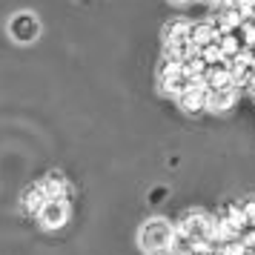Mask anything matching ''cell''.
I'll return each instance as SVG.
<instances>
[{
    "mask_svg": "<svg viewBox=\"0 0 255 255\" xmlns=\"http://www.w3.org/2000/svg\"><path fill=\"white\" fill-rule=\"evenodd\" d=\"M172 3H189V0H172Z\"/></svg>",
    "mask_w": 255,
    "mask_h": 255,
    "instance_id": "obj_23",
    "label": "cell"
},
{
    "mask_svg": "<svg viewBox=\"0 0 255 255\" xmlns=\"http://www.w3.org/2000/svg\"><path fill=\"white\" fill-rule=\"evenodd\" d=\"M247 20L235 6H227L224 12H221V17H218V23H215V29H218V35H224V32H238L241 29V23Z\"/></svg>",
    "mask_w": 255,
    "mask_h": 255,
    "instance_id": "obj_13",
    "label": "cell"
},
{
    "mask_svg": "<svg viewBox=\"0 0 255 255\" xmlns=\"http://www.w3.org/2000/svg\"><path fill=\"white\" fill-rule=\"evenodd\" d=\"M235 3H238V0H224V6H235Z\"/></svg>",
    "mask_w": 255,
    "mask_h": 255,
    "instance_id": "obj_21",
    "label": "cell"
},
{
    "mask_svg": "<svg viewBox=\"0 0 255 255\" xmlns=\"http://www.w3.org/2000/svg\"><path fill=\"white\" fill-rule=\"evenodd\" d=\"M43 189H46L49 198H63V201H66V198H69V192H72L66 175H60V172H49L46 181H43Z\"/></svg>",
    "mask_w": 255,
    "mask_h": 255,
    "instance_id": "obj_11",
    "label": "cell"
},
{
    "mask_svg": "<svg viewBox=\"0 0 255 255\" xmlns=\"http://www.w3.org/2000/svg\"><path fill=\"white\" fill-rule=\"evenodd\" d=\"M230 72H232V89H247L255 81V58L250 52H244L241 58L230 60Z\"/></svg>",
    "mask_w": 255,
    "mask_h": 255,
    "instance_id": "obj_5",
    "label": "cell"
},
{
    "mask_svg": "<svg viewBox=\"0 0 255 255\" xmlns=\"http://www.w3.org/2000/svg\"><path fill=\"white\" fill-rule=\"evenodd\" d=\"M178 104H181V109L189 112V115L204 112V109H207V86H204V81H195L189 89H184V92L178 95Z\"/></svg>",
    "mask_w": 255,
    "mask_h": 255,
    "instance_id": "obj_6",
    "label": "cell"
},
{
    "mask_svg": "<svg viewBox=\"0 0 255 255\" xmlns=\"http://www.w3.org/2000/svg\"><path fill=\"white\" fill-rule=\"evenodd\" d=\"M158 81H161V89L163 92H169V95H178L184 92V89H189L192 83H195V78H189L178 63H166L163 60L161 63V72H158Z\"/></svg>",
    "mask_w": 255,
    "mask_h": 255,
    "instance_id": "obj_2",
    "label": "cell"
},
{
    "mask_svg": "<svg viewBox=\"0 0 255 255\" xmlns=\"http://www.w3.org/2000/svg\"><path fill=\"white\" fill-rule=\"evenodd\" d=\"M201 81H204V86H207V89H227V86H232L230 60H218V63H209Z\"/></svg>",
    "mask_w": 255,
    "mask_h": 255,
    "instance_id": "obj_7",
    "label": "cell"
},
{
    "mask_svg": "<svg viewBox=\"0 0 255 255\" xmlns=\"http://www.w3.org/2000/svg\"><path fill=\"white\" fill-rule=\"evenodd\" d=\"M235 98H238V89H207V109L209 112H227L235 106Z\"/></svg>",
    "mask_w": 255,
    "mask_h": 255,
    "instance_id": "obj_8",
    "label": "cell"
},
{
    "mask_svg": "<svg viewBox=\"0 0 255 255\" xmlns=\"http://www.w3.org/2000/svg\"><path fill=\"white\" fill-rule=\"evenodd\" d=\"M181 69H184L186 75H189V78L201 81V78H204V72H207V63L201 60V55H198V52H192V55H189V58H186L184 63H181Z\"/></svg>",
    "mask_w": 255,
    "mask_h": 255,
    "instance_id": "obj_16",
    "label": "cell"
},
{
    "mask_svg": "<svg viewBox=\"0 0 255 255\" xmlns=\"http://www.w3.org/2000/svg\"><path fill=\"white\" fill-rule=\"evenodd\" d=\"M9 35L17 40V43H32V40H37V35H40V23H37L35 14L29 12H20L12 17V23H9Z\"/></svg>",
    "mask_w": 255,
    "mask_h": 255,
    "instance_id": "obj_4",
    "label": "cell"
},
{
    "mask_svg": "<svg viewBox=\"0 0 255 255\" xmlns=\"http://www.w3.org/2000/svg\"><path fill=\"white\" fill-rule=\"evenodd\" d=\"M218 49H221V58L224 60H235V58H241L244 52V40L238 37V32H224V35H218Z\"/></svg>",
    "mask_w": 255,
    "mask_h": 255,
    "instance_id": "obj_10",
    "label": "cell"
},
{
    "mask_svg": "<svg viewBox=\"0 0 255 255\" xmlns=\"http://www.w3.org/2000/svg\"><path fill=\"white\" fill-rule=\"evenodd\" d=\"M46 201H49V195H46V189H43V184L29 186V189L23 192V209L29 212V215H37Z\"/></svg>",
    "mask_w": 255,
    "mask_h": 255,
    "instance_id": "obj_12",
    "label": "cell"
},
{
    "mask_svg": "<svg viewBox=\"0 0 255 255\" xmlns=\"http://www.w3.org/2000/svg\"><path fill=\"white\" fill-rule=\"evenodd\" d=\"M250 255H255V247H253V250H250Z\"/></svg>",
    "mask_w": 255,
    "mask_h": 255,
    "instance_id": "obj_24",
    "label": "cell"
},
{
    "mask_svg": "<svg viewBox=\"0 0 255 255\" xmlns=\"http://www.w3.org/2000/svg\"><path fill=\"white\" fill-rule=\"evenodd\" d=\"M166 43H181V40H189V23L186 20H172V23L166 26Z\"/></svg>",
    "mask_w": 255,
    "mask_h": 255,
    "instance_id": "obj_15",
    "label": "cell"
},
{
    "mask_svg": "<svg viewBox=\"0 0 255 255\" xmlns=\"http://www.w3.org/2000/svg\"><path fill=\"white\" fill-rule=\"evenodd\" d=\"M253 89H255V81H253Z\"/></svg>",
    "mask_w": 255,
    "mask_h": 255,
    "instance_id": "obj_25",
    "label": "cell"
},
{
    "mask_svg": "<svg viewBox=\"0 0 255 255\" xmlns=\"http://www.w3.org/2000/svg\"><path fill=\"white\" fill-rule=\"evenodd\" d=\"M198 55H201V60H204V63H218V60H224L221 58V49H218V43H207V46H201L198 49Z\"/></svg>",
    "mask_w": 255,
    "mask_h": 255,
    "instance_id": "obj_17",
    "label": "cell"
},
{
    "mask_svg": "<svg viewBox=\"0 0 255 255\" xmlns=\"http://www.w3.org/2000/svg\"><path fill=\"white\" fill-rule=\"evenodd\" d=\"M218 40V29L215 23H207V20H201V23H189V43L195 49L207 46V43H215Z\"/></svg>",
    "mask_w": 255,
    "mask_h": 255,
    "instance_id": "obj_9",
    "label": "cell"
},
{
    "mask_svg": "<svg viewBox=\"0 0 255 255\" xmlns=\"http://www.w3.org/2000/svg\"><path fill=\"white\" fill-rule=\"evenodd\" d=\"M172 221H166V218H149L143 227H140L138 232V244H140V250L143 253H166L169 250V244H172Z\"/></svg>",
    "mask_w": 255,
    "mask_h": 255,
    "instance_id": "obj_1",
    "label": "cell"
},
{
    "mask_svg": "<svg viewBox=\"0 0 255 255\" xmlns=\"http://www.w3.org/2000/svg\"><path fill=\"white\" fill-rule=\"evenodd\" d=\"M192 52H198V49L192 46L189 40H181V43H166V49H163V58H166V63H178V66H181V63H184Z\"/></svg>",
    "mask_w": 255,
    "mask_h": 255,
    "instance_id": "obj_14",
    "label": "cell"
},
{
    "mask_svg": "<svg viewBox=\"0 0 255 255\" xmlns=\"http://www.w3.org/2000/svg\"><path fill=\"white\" fill-rule=\"evenodd\" d=\"M201 3H209L212 6V3H224V0H201Z\"/></svg>",
    "mask_w": 255,
    "mask_h": 255,
    "instance_id": "obj_22",
    "label": "cell"
},
{
    "mask_svg": "<svg viewBox=\"0 0 255 255\" xmlns=\"http://www.w3.org/2000/svg\"><path fill=\"white\" fill-rule=\"evenodd\" d=\"M207 255H224V250H221V247H215V250H207Z\"/></svg>",
    "mask_w": 255,
    "mask_h": 255,
    "instance_id": "obj_20",
    "label": "cell"
},
{
    "mask_svg": "<svg viewBox=\"0 0 255 255\" xmlns=\"http://www.w3.org/2000/svg\"><path fill=\"white\" fill-rule=\"evenodd\" d=\"M37 221L46 227V230H60L66 221H69V204L63 198H49L46 204L37 212Z\"/></svg>",
    "mask_w": 255,
    "mask_h": 255,
    "instance_id": "obj_3",
    "label": "cell"
},
{
    "mask_svg": "<svg viewBox=\"0 0 255 255\" xmlns=\"http://www.w3.org/2000/svg\"><path fill=\"white\" fill-rule=\"evenodd\" d=\"M235 9H238L244 17H253V14H255V0H238V3H235Z\"/></svg>",
    "mask_w": 255,
    "mask_h": 255,
    "instance_id": "obj_19",
    "label": "cell"
},
{
    "mask_svg": "<svg viewBox=\"0 0 255 255\" xmlns=\"http://www.w3.org/2000/svg\"><path fill=\"white\" fill-rule=\"evenodd\" d=\"M241 215L247 221V227H255V198H250V201L241 204Z\"/></svg>",
    "mask_w": 255,
    "mask_h": 255,
    "instance_id": "obj_18",
    "label": "cell"
}]
</instances>
